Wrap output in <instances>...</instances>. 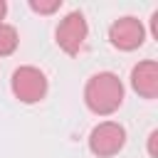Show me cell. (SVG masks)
<instances>
[{
  "label": "cell",
  "instance_id": "obj_11",
  "mask_svg": "<svg viewBox=\"0 0 158 158\" xmlns=\"http://www.w3.org/2000/svg\"><path fill=\"white\" fill-rule=\"evenodd\" d=\"M5 12H7V2H5V0H0V22H2Z\"/></svg>",
  "mask_w": 158,
  "mask_h": 158
},
{
  "label": "cell",
  "instance_id": "obj_7",
  "mask_svg": "<svg viewBox=\"0 0 158 158\" xmlns=\"http://www.w3.org/2000/svg\"><path fill=\"white\" fill-rule=\"evenodd\" d=\"M20 44V35L12 25L0 22V57H10Z\"/></svg>",
  "mask_w": 158,
  "mask_h": 158
},
{
  "label": "cell",
  "instance_id": "obj_3",
  "mask_svg": "<svg viewBox=\"0 0 158 158\" xmlns=\"http://www.w3.org/2000/svg\"><path fill=\"white\" fill-rule=\"evenodd\" d=\"M126 146V128L118 121H101L89 133V151L96 158H111Z\"/></svg>",
  "mask_w": 158,
  "mask_h": 158
},
{
  "label": "cell",
  "instance_id": "obj_8",
  "mask_svg": "<svg viewBox=\"0 0 158 158\" xmlns=\"http://www.w3.org/2000/svg\"><path fill=\"white\" fill-rule=\"evenodd\" d=\"M62 7V0H30V10L40 15H52Z\"/></svg>",
  "mask_w": 158,
  "mask_h": 158
},
{
  "label": "cell",
  "instance_id": "obj_5",
  "mask_svg": "<svg viewBox=\"0 0 158 158\" xmlns=\"http://www.w3.org/2000/svg\"><path fill=\"white\" fill-rule=\"evenodd\" d=\"M109 40H111V44H114L116 49H121V52H133V49H138V47L146 42V27H143V22H141L138 17L123 15V17H118V20L111 22V27H109Z\"/></svg>",
  "mask_w": 158,
  "mask_h": 158
},
{
  "label": "cell",
  "instance_id": "obj_2",
  "mask_svg": "<svg viewBox=\"0 0 158 158\" xmlns=\"http://www.w3.org/2000/svg\"><path fill=\"white\" fill-rule=\"evenodd\" d=\"M10 89L15 94L17 101L22 104H37L47 96V77L42 69L32 67V64H25V67H17L12 72V79H10Z\"/></svg>",
  "mask_w": 158,
  "mask_h": 158
},
{
  "label": "cell",
  "instance_id": "obj_10",
  "mask_svg": "<svg viewBox=\"0 0 158 158\" xmlns=\"http://www.w3.org/2000/svg\"><path fill=\"white\" fill-rule=\"evenodd\" d=\"M151 32H153V37H158V10L151 15Z\"/></svg>",
  "mask_w": 158,
  "mask_h": 158
},
{
  "label": "cell",
  "instance_id": "obj_6",
  "mask_svg": "<svg viewBox=\"0 0 158 158\" xmlns=\"http://www.w3.org/2000/svg\"><path fill=\"white\" fill-rule=\"evenodd\" d=\"M131 86L138 96L143 99H156L158 96V62L156 59H143L131 69Z\"/></svg>",
  "mask_w": 158,
  "mask_h": 158
},
{
  "label": "cell",
  "instance_id": "obj_9",
  "mask_svg": "<svg viewBox=\"0 0 158 158\" xmlns=\"http://www.w3.org/2000/svg\"><path fill=\"white\" fill-rule=\"evenodd\" d=\"M156 138H158V131H151V136H148V156L151 158H158V153H156Z\"/></svg>",
  "mask_w": 158,
  "mask_h": 158
},
{
  "label": "cell",
  "instance_id": "obj_4",
  "mask_svg": "<svg viewBox=\"0 0 158 158\" xmlns=\"http://www.w3.org/2000/svg\"><path fill=\"white\" fill-rule=\"evenodd\" d=\"M86 35H89V25H86V17L81 10H72L67 12L57 30H54V37H57V44L62 52L67 54H79L84 42H86Z\"/></svg>",
  "mask_w": 158,
  "mask_h": 158
},
{
  "label": "cell",
  "instance_id": "obj_1",
  "mask_svg": "<svg viewBox=\"0 0 158 158\" xmlns=\"http://www.w3.org/2000/svg\"><path fill=\"white\" fill-rule=\"evenodd\" d=\"M123 84L114 72H96L84 86V104L96 116H111L123 104Z\"/></svg>",
  "mask_w": 158,
  "mask_h": 158
}]
</instances>
